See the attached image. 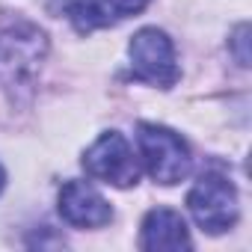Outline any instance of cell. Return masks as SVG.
<instances>
[{"label":"cell","instance_id":"obj_9","mask_svg":"<svg viewBox=\"0 0 252 252\" xmlns=\"http://www.w3.org/2000/svg\"><path fill=\"white\" fill-rule=\"evenodd\" d=\"M231 51H234V60L237 65H249V24H240L231 36Z\"/></svg>","mask_w":252,"mask_h":252},{"label":"cell","instance_id":"obj_3","mask_svg":"<svg viewBox=\"0 0 252 252\" xmlns=\"http://www.w3.org/2000/svg\"><path fill=\"white\" fill-rule=\"evenodd\" d=\"M187 208L199 228L220 234L237 222V190L220 172H205L187 193Z\"/></svg>","mask_w":252,"mask_h":252},{"label":"cell","instance_id":"obj_8","mask_svg":"<svg viewBox=\"0 0 252 252\" xmlns=\"http://www.w3.org/2000/svg\"><path fill=\"white\" fill-rule=\"evenodd\" d=\"M104 15L110 18V24L122 21V18H128V15H137L149 6V0H98Z\"/></svg>","mask_w":252,"mask_h":252},{"label":"cell","instance_id":"obj_1","mask_svg":"<svg viewBox=\"0 0 252 252\" xmlns=\"http://www.w3.org/2000/svg\"><path fill=\"white\" fill-rule=\"evenodd\" d=\"M45 54L48 39L36 24L18 21L0 30V86L12 101H27L36 92Z\"/></svg>","mask_w":252,"mask_h":252},{"label":"cell","instance_id":"obj_2","mask_svg":"<svg viewBox=\"0 0 252 252\" xmlns=\"http://www.w3.org/2000/svg\"><path fill=\"white\" fill-rule=\"evenodd\" d=\"M137 143H140L143 163L158 184H178L190 175L193 158L187 143L175 131L163 128V125L143 122L137 128Z\"/></svg>","mask_w":252,"mask_h":252},{"label":"cell","instance_id":"obj_7","mask_svg":"<svg viewBox=\"0 0 252 252\" xmlns=\"http://www.w3.org/2000/svg\"><path fill=\"white\" fill-rule=\"evenodd\" d=\"M143 249L152 252H178V249H190V231L187 222L178 211L172 208H155L146 214L143 220V237H140Z\"/></svg>","mask_w":252,"mask_h":252},{"label":"cell","instance_id":"obj_5","mask_svg":"<svg viewBox=\"0 0 252 252\" xmlns=\"http://www.w3.org/2000/svg\"><path fill=\"white\" fill-rule=\"evenodd\" d=\"M131 68L137 80H146L152 86L169 89L178 80V63L175 48L169 36L158 27H146L131 39Z\"/></svg>","mask_w":252,"mask_h":252},{"label":"cell","instance_id":"obj_10","mask_svg":"<svg viewBox=\"0 0 252 252\" xmlns=\"http://www.w3.org/2000/svg\"><path fill=\"white\" fill-rule=\"evenodd\" d=\"M3 184H6V172H3V166H0V190H3Z\"/></svg>","mask_w":252,"mask_h":252},{"label":"cell","instance_id":"obj_6","mask_svg":"<svg viewBox=\"0 0 252 252\" xmlns=\"http://www.w3.org/2000/svg\"><path fill=\"white\" fill-rule=\"evenodd\" d=\"M60 217L77 228H101L113 220V208L86 181H65L60 190Z\"/></svg>","mask_w":252,"mask_h":252},{"label":"cell","instance_id":"obj_4","mask_svg":"<svg viewBox=\"0 0 252 252\" xmlns=\"http://www.w3.org/2000/svg\"><path fill=\"white\" fill-rule=\"evenodd\" d=\"M83 169L86 175L113 184V187H134L140 181V163L131 149V143L122 134L110 131L101 134L83 155Z\"/></svg>","mask_w":252,"mask_h":252}]
</instances>
